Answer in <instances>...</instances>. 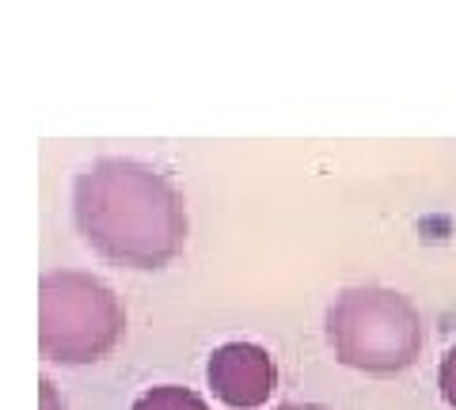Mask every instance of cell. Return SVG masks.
Here are the masks:
<instances>
[{"label": "cell", "instance_id": "1", "mask_svg": "<svg viewBox=\"0 0 456 410\" xmlns=\"http://www.w3.org/2000/svg\"><path fill=\"white\" fill-rule=\"evenodd\" d=\"M77 229L95 254L126 270H164L187 247V205L160 167L95 160L73 187Z\"/></svg>", "mask_w": 456, "mask_h": 410}, {"label": "cell", "instance_id": "2", "mask_svg": "<svg viewBox=\"0 0 456 410\" xmlns=\"http://www.w3.org/2000/svg\"><path fill=\"white\" fill-rule=\"evenodd\" d=\"M327 338L346 369L369 376H395L422 353L426 331L419 308L384 285H354L327 308Z\"/></svg>", "mask_w": 456, "mask_h": 410}, {"label": "cell", "instance_id": "3", "mask_svg": "<svg viewBox=\"0 0 456 410\" xmlns=\"http://www.w3.org/2000/svg\"><path fill=\"white\" fill-rule=\"evenodd\" d=\"M126 312L110 285L84 270H50L38 285V346L57 365H92L122 342Z\"/></svg>", "mask_w": 456, "mask_h": 410}, {"label": "cell", "instance_id": "4", "mask_svg": "<svg viewBox=\"0 0 456 410\" xmlns=\"http://www.w3.org/2000/svg\"><path fill=\"white\" fill-rule=\"evenodd\" d=\"M206 380L213 395L232 406V410H255L263 406L278 384V369L274 358L255 346V342H224L209 353L206 365Z\"/></svg>", "mask_w": 456, "mask_h": 410}, {"label": "cell", "instance_id": "5", "mask_svg": "<svg viewBox=\"0 0 456 410\" xmlns=\"http://www.w3.org/2000/svg\"><path fill=\"white\" fill-rule=\"evenodd\" d=\"M130 410H209L206 399L191 388H179V384H160V388H149L145 395H137V403Z\"/></svg>", "mask_w": 456, "mask_h": 410}, {"label": "cell", "instance_id": "6", "mask_svg": "<svg viewBox=\"0 0 456 410\" xmlns=\"http://www.w3.org/2000/svg\"><path fill=\"white\" fill-rule=\"evenodd\" d=\"M437 384H441V395H445V403L456 410V346L441 358V369H437Z\"/></svg>", "mask_w": 456, "mask_h": 410}, {"label": "cell", "instance_id": "7", "mask_svg": "<svg viewBox=\"0 0 456 410\" xmlns=\"http://www.w3.org/2000/svg\"><path fill=\"white\" fill-rule=\"evenodd\" d=\"M274 410H327V406H316V403H281Z\"/></svg>", "mask_w": 456, "mask_h": 410}]
</instances>
